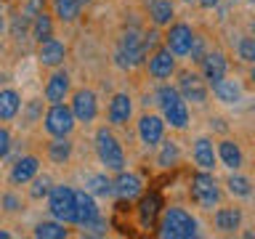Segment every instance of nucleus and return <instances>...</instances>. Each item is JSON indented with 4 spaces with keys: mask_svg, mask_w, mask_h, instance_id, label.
<instances>
[{
    "mask_svg": "<svg viewBox=\"0 0 255 239\" xmlns=\"http://www.w3.org/2000/svg\"><path fill=\"white\" fill-rule=\"evenodd\" d=\"M210 88H213V96L221 104H237L239 99H242V88H239V83L231 80V77H226V75H223L221 80H215Z\"/></svg>",
    "mask_w": 255,
    "mask_h": 239,
    "instance_id": "nucleus-22",
    "label": "nucleus"
},
{
    "mask_svg": "<svg viewBox=\"0 0 255 239\" xmlns=\"http://www.w3.org/2000/svg\"><path fill=\"white\" fill-rule=\"evenodd\" d=\"M21 109V96L13 91V88H5V91H0V122H8V120H13L19 115Z\"/></svg>",
    "mask_w": 255,
    "mask_h": 239,
    "instance_id": "nucleus-24",
    "label": "nucleus"
},
{
    "mask_svg": "<svg viewBox=\"0 0 255 239\" xmlns=\"http://www.w3.org/2000/svg\"><path fill=\"white\" fill-rule=\"evenodd\" d=\"M159 197L157 194H149L141 199V207H138V215H141V223H154V218L159 215Z\"/></svg>",
    "mask_w": 255,
    "mask_h": 239,
    "instance_id": "nucleus-31",
    "label": "nucleus"
},
{
    "mask_svg": "<svg viewBox=\"0 0 255 239\" xmlns=\"http://www.w3.org/2000/svg\"><path fill=\"white\" fill-rule=\"evenodd\" d=\"M213 223L221 234H237L242 226V210L239 207H218L213 215Z\"/></svg>",
    "mask_w": 255,
    "mask_h": 239,
    "instance_id": "nucleus-16",
    "label": "nucleus"
},
{
    "mask_svg": "<svg viewBox=\"0 0 255 239\" xmlns=\"http://www.w3.org/2000/svg\"><path fill=\"white\" fill-rule=\"evenodd\" d=\"M5 29V19H3V13H0V32Z\"/></svg>",
    "mask_w": 255,
    "mask_h": 239,
    "instance_id": "nucleus-40",
    "label": "nucleus"
},
{
    "mask_svg": "<svg viewBox=\"0 0 255 239\" xmlns=\"http://www.w3.org/2000/svg\"><path fill=\"white\" fill-rule=\"evenodd\" d=\"M191 154H194V162L199 165V170H215L218 154H215V146H213L210 138H205V135H202V138H197Z\"/></svg>",
    "mask_w": 255,
    "mask_h": 239,
    "instance_id": "nucleus-20",
    "label": "nucleus"
},
{
    "mask_svg": "<svg viewBox=\"0 0 255 239\" xmlns=\"http://www.w3.org/2000/svg\"><path fill=\"white\" fill-rule=\"evenodd\" d=\"M109 122L112 125H125L133 115V99L128 93H115L109 101Z\"/></svg>",
    "mask_w": 255,
    "mask_h": 239,
    "instance_id": "nucleus-17",
    "label": "nucleus"
},
{
    "mask_svg": "<svg viewBox=\"0 0 255 239\" xmlns=\"http://www.w3.org/2000/svg\"><path fill=\"white\" fill-rule=\"evenodd\" d=\"M215 154H218V159L229 167V170H239V167H242V159L245 157H242V149H239L237 141L221 138L218 146H215Z\"/></svg>",
    "mask_w": 255,
    "mask_h": 239,
    "instance_id": "nucleus-21",
    "label": "nucleus"
},
{
    "mask_svg": "<svg viewBox=\"0 0 255 239\" xmlns=\"http://www.w3.org/2000/svg\"><path fill=\"white\" fill-rule=\"evenodd\" d=\"M157 101H159V109H162V120L170 122V127L183 130L189 125V107L183 101V96L178 93V88L162 85L157 91Z\"/></svg>",
    "mask_w": 255,
    "mask_h": 239,
    "instance_id": "nucleus-3",
    "label": "nucleus"
},
{
    "mask_svg": "<svg viewBox=\"0 0 255 239\" xmlns=\"http://www.w3.org/2000/svg\"><path fill=\"white\" fill-rule=\"evenodd\" d=\"M138 138L146 146H157L165 138V120L159 115H141L138 120Z\"/></svg>",
    "mask_w": 255,
    "mask_h": 239,
    "instance_id": "nucleus-12",
    "label": "nucleus"
},
{
    "mask_svg": "<svg viewBox=\"0 0 255 239\" xmlns=\"http://www.w3.org/2000/svg\"><path fill=\"white\" fill-rule=\"evenodd\" d=\"M250 3H253V5H255V0H250Z\"/></svg>",
    "mask_w": 255,
    "mask_h": 239,
    "instance_id": "nucleus-44",
    "label": "nucleus"
},
{
    "mask_svg": "<svg viewBox=\"0 0 255 239\" xmlns=\"http://www.w3.org/2000/svg\"><path fill=\"white\" fill-rule=\"evenodd\" d=\"M183 3H191V0H183Z\"/></svg>",
    "mask_w": 255,
    "mask_h": 239,
    "instance_id": "nucleus-43",
    "label": "nucleus"
},
{
    "mask_svg": "<svg viewBox=\"0 0 255 239\" xmlns=\"http://www.w3.org/2000/svg\"><path fill=\"white\" fill-rule=\"evenodd\" d=\"M96 151H99V159L107 165V170H115V173L125 170V151L115 138V133L107 130V127L96 130Z\"/></svg>",
    "mask_w": 255,
    "mask_h": 239,
    "instance_id": "nucleus-4",
    "label": "nucleus"
},
{
    "mask_svg": "<svg viewBox=\"0 0 255 239\" xmlns=\"http://www.w3.org/2000/svg\"><path fill=\"white\" fill-rule=\"evenodd\" d=\"M146 59V48H143V37L135 29H128L123 37H120V48H117V64L125 69L135 67Z\"/></svg>",
    "mask_w": 255,
    "mask_h": 239,
    "instance_id": "nucleus-6",
    "label": "nucleus"
},
{
    "mask_svg": "<svg viewBox=\"0 0 255 239\" xmlns=\"http://www.w3.org/2000/svg\"><path fill=\"white\" fill-rule=\"evenodd\" d=\"M194 29L189 27L186 21H175L165 35V48L170 51L173 56H189L191 51V43H194Z\"/></svg>",
    "mask_w": 255,
    "mask_h": 239,
    "instance_id": "nucleus-8",
    "label": "nucleus"
},
{
    "mask_svg": "<svg viewBox=\"0 0 255 239\" xmlns=\"http://www.w3.org/2000/svg\"><path fill=\"white\" fill-rule=\"evenodd\" d=\"M3 202L8 205L5 210H19V199H16L13 194H5V197H3Z\"/></svg>",
    "mask_w": 255,
    "mask_h": 239,
    "instance_id": "nucleus-37",
    "label": "nucleus"
},
{
    "mask_svg": "<svg viewBox=\"0 0 255 239\" xmlns=\"http://www.w3.org/2000/svg\"><path fill=\"white\" fill-rule=\"evenodd\" d=\"M53 13L61 21H75L80 16V0H53Z\"/></svg>",
    "mask_w": 255,
    "mask_h": 239,
    "instance_id": "nucleus-29",
    "label": "nucleus"
},
{
    "mask_svg": "<svg viewBox=\"0 0 255 239\" xmlns=\"http://www.w3.org/2000/svg\"><path fill=\"white\" fill-rule=\"evenodd\" d=\"M237 56L242 59L245 64H255V37H250V35H242L237 40Z\"/></svg>",
    "mask_w": 255,
    "mask_h": 239,
    "instance_id": "nucleus-33",
    "label": "nucleus"
},
{
    "mask_svg": "<svg viewBox=\"0 0 255 239\" xmlns=\"http://www.w3.org/2000/svg\"><path fill=\"white\" fill-rule=\"evenodd\" d=\"M8 237H11V234H8V231H0V239H8Z\"/></svg>",
    "mask_w": 255,
    "mask_h": 239,
    "instance_id": "nucleus-41",
    "label": "nucleus"
},
{
    "mask_svg": "<svg viewBox=\"0 0 255 239\" xmlns=\"http://www.w3.org/2000/svg\"><path fill=\"white\" fill-rule=\"evenodd\" d=\"M250 83H253V88H255V64H253V69H250Z\"/></svg>",
    "mask_w": 255,
    "mask_h": 239,
    "instance_id": "nucleus-39",
    "label": "nucleus"
},
{
    "mask_svg": "<svg viewBox=\"0 0 255 239\" xmlns=\"http://www.w3.org/2000/svg\"><path fill=\"white\" fill-rule=\"evenodd\" d=\"M199 5H205V8H213V5H218V0H199Z\"/></svg>",
    "mask_w": 255,
    "mask_h": 239,
    "instance_id": "nucleus-38",
    "label": "nucleus"
},
{
    "mask_svg": "<svg viewBox=\"0 0 255 239\" xmlns=\"http://www.w3.org/2000/svg\"><path fill=\"white\" fill-rule=\"evenodd\" d=\"M83 3H91V0H80V5H83Z\"/></svg>",
    "mask_w": 255,
    "mask_h": 239,
    "instance_id": "nucleus-42",
    "label": "nucleus"
},
{
    "mask_svg": "<svg viewBox=\"0 0 255 239\" xmlns=\"http://www.w3.org/2000/svg\"><path fill=\"white\" fill-rule=\"evenodd\" d=\"M178 93L183 96V101L205 104L207 101V83H205V77H199L197 72H189V69L178 72Z\"/></svg>",
    "mask_w": 255,
    "mask_h": 239,
    "instance_id": "nucleus-9",
    "label": "nucleus"
},
{
    "mask_svg": "<svg viewBox=\"0 0 255 239\" xmlns=\"http://www.w3.org/2000/svg\"><path fill=\"white\" fill-rule=\"evenodd\" d=\"M69 231L64 229V223H37L35 226V237H40V239H64Z\"/></svg>",
    "mask_w": 255,
    "mask_h": 239,
    "instance_id": "nucleus-32",
    "label": "nucleus"
},
{
    "mask_svg": "<svg viewBox=\"0 0 255 239\" xmlns=\"http://www.w3.org/2000/svg\"><path fill=\"white\" fill-rule=\"evenodd\" d=\"M8 149H11V133H8V127L0 125V159L8 154Z\"/></svg>",
    "mask_w": 255,
    "mask_h": 239,
    "instance_id": "nucleus-36",
    "label": "nucleus"
},
{
    "mask_svg": "<svg viewBox=\"0 0 255 239\" xmlns=\"http://www.w3.org/2000/svg\"><path fill=\"white\" fill-rule=\"evenodd\" d=\"M253 32H255V24H253Z\"/></svg>",
    "mask_w": 255,
    "mask_h": 239,
    "instance_id": "nucleus-45",
    "label": "nucleus"
},
{
    "mask_svg": "<svg viewBox=\"0 0 255 239\" xmlns=\"http://www.w3.org/2000/svg\"><path fill=\"white\" fill-rule=\"evenodd\" d=\"M112 183H115V194H120L123 199L138 197L141 189H143V183H141L138 175H135V173H125V170H120V175Z\"/></svg>",
    "mask_w": 255,
    "mask_h": 239,
    "instance_id": "nucleus-23",
    "label": "nucleus"
},
{
    "mask_svg": "<svg viewBox=\"0 0 255 239\" xmlns=\"http://www.w3.org/2000/svg\"><path fill=\"white\" fill-rule=\"evenodd\" d=\"M72 115H75V120H80V122H93L96 115H99V101H96V93L88 91V88H83V91H77L75 96H72Z\"/></svg>",
    "mask_w": 255,
    "mask_h": 239,
    "instance_id": "nucleus-10",
    "label": "nucleus"
},
{
    "mask_svg": "<svg viewBox=\"0 0 255 239\" xmlns=\"http://www.w3.org/2000/svg\"><path fill=\"white\" fill-rule=\"evenodd\" d=\"M175 72V56L167 48H157L149 56V75L154 80H167Z\"/></svg>",
    "mask_w": 255,
    "mask_h": 239,
    "instance_id": "nucleus-14",
    "label": "nucleus"
},
{
    "mask_svg": "<svg viewBox=\"0 0 255 239\" xmlns=\"http://www.w3.org/2000/svg\"><path fill=\"white\" fill-rule=\"evenodd\" d=\"M37 59L43 67H61L64 59H67V45L56 37H45L40 40V48H37Z\"/></svg>",
    "mask_w": 255,
    "mask_h": 239,
    "instance_id": "nucleus-13",
    "label": "nucleus"
},
{
    "mask_svg": "<svg viewBox=\"0 0 255 239\" xmlns=\"http://www.w3.org/2000/svg\"><path fill=\"white\" fill-rule=\"evenodd\" d=\"M99 218V207L91 191H75V223L85 226L88 221Z\"/></svg>",
    "mask_w": 255,
    "mask_h": 239,
    "instance_id": "nucleus-18",
    "label": "nucleus"
},
{
    "mask_svg": "<svg viewBox=\"0 0 255 239\" xmlns=\"http://www.w3.org/2000/svg\"><path fill=\"white\" fill-rule=\"evenodd\" d=\"M48 157H51V162L64 165L72 157V141L67 138V135H64V138H53L51 143H48Z\"/></svg>",
    "mask_w": 255,
    "mask_h": 239,
    "instance_id": "nucleus-28",
    "label": "nucleus"
},
{
    "mask_svg": "<svg viewBox=\"0 0 255 239\" xmlns=\"http://www.w3.org/2000/svg\"><path fill=\"white\" fill-rule=\"evenodd\" d=\"M29 183H32V189H29L32 199H43V197H48V191H51V178H48V175H40L37 173Z\"/></svg>",
    "mask_w": 255,
    "mask_h": 239,
    "instance_id": "nucleus-35",
    "label": "nucleus"
},
{
    "mask_svg": "<svg viewBox=\"0 0 255 239\" xmlns=\"http://www.w3.org/2000/svg\"><path fill=\"white\" fill-rule=\"evenodd\" d=\"M29 32H32V37H35L37 43H40V40H45V37H51V32H53L51 16H48L45 11H40L35 19H32V29H29Z\"/></svg>",
    "mask_w": 255,
    "mask_h": 239,
    "instance_id": "nucleus-30",
    "label": "nucleus"
},
{
    "mask_svg": "<svg viewBox=\"0 0 255 239\" xmlns=\"http://www.w3.org/2000/svg\"><path fill=\"white\" fill-rule=\"evenodd\" d=\"M69 85H72V80H69L67 72H64V69L53 72L51 80L45 83V99L51 104H64V101H67V96H69Z\"/></svg>",
    "mask_w": 255,
    "mask_h": 239,
    "instance_id": "nucleus-15",
    "label": "nucleus"
},
{
    "mask_svg": "<svg viewBox=\"0 0 255 239\" xmlns=\"http://www.w3.org/2000/svg\"><path fill=\"white\" fill-rule=\"evenodd\" d=\"M48 210H51L56 221L75 223V189L51 186V191H48Z\"/></svg>",
    "mask_w": 255,
    "mask_h": 239,
    "instance_id": "nucleus-5",
    "label": "nucleus"
},
{
    "mask_svg": "<svg viewBox=\"0 0 255 239\" xmlns=\"http://www.w3.org/2000/svg\"><path fill=\"white\" fill-rule=\"evenodd\" d=\"M88 186H91V194H99V197L115 194V183H112L107 175H93V178L88 181Z\"/></svg>",
    "mask_w": 255,
    "mask_h": 239,
    "instance_id": "nucleus-34",
    "label": "nucleus"
},
{
    "mask_svg": "<svg viewBox=\"0 0 255 239\" xmlns=\"http://www.w3.org/2000/svg\"><path fill=\"white\" fill-rule=\"evenodd\" d=\"M157 146H159V154H157V165L159 167H173V165L181 162V149H178L175 141H165V143L159 141Z\"/></svg>",
    "mask_w": 255,
    "mask_h": 239,
    "instance_id": "nucleus-27",
    "label": "nucleus"
},
{
    "mask_svg": "<svg viewBox=\"0 0 255 239\" xmlns=\"http://www.w3.org/2000/svg\"><path fill=\"white\" fill-rule=\"evenodd\" d=\"M159 234L167 239H191L199 234L194 215L183 207H165L159 218Z\"/></svg>",
    "mask_w": 255,
    "mask_h": 239,
    "instance_id": "nucleus-1",
    "label": "nucleus"
},
{
    "mask_svg": "<svg viewBox=\"0 0 255 239\" xmlns=\"http://www.w3.org/2000/svg\"><path fill=\"white\" fill-rule=\"evenodd\" d=\"M191 202L202 210H213V207L221 205V183L213 175V170H199L191 175Z\"/></svg>",
    "mask_w": 255,
    "mask_h": 239,
    "instance_id": "nucleus-2",
    "label": "nucleus"
},
{
    "mask_svg": "<svg viewBox=\"0 0 255 239\" xmlns=\"http://www.w3.org/2000/svg\"><path fill=\"white\" fill-rule=\"evenodd\" d=\"M199 69H202L205 83H207V85H213L215 80H221V77L229 72V59H226V53H221V51L205 53L202 59H199Z\"/></svg>",
    "mask_w": 255,
    "mask_h": 239,
    "instance_id": "nucleus-11",
    "label": "nucleus"
},
{
    "mask_svg": "<svg viewBox=\"0 0 255 239\" xmlns=\"http://www.w3.org/2000/svg\"><path fill=\"white\" fill-rule=\"evenodd\" d=\"M45 130L53 138H64L75 130V115L67 104H51V109L45 112Z\"/></svg>",
    "mask_w": 255,
    "mask_h": 239,
    "instance_id": "nucleus-7",
    "label": "nucleus"
},
{
    "mask_svg": "<svg viewBox=\"0 0 255 239\" xmlns=\"http://www.w3.org/2000/svg\"><path fill=\"white\" fill-rule=\"evenodd\" d=\"M40 173V159L37 157H19L11 167V183H29L35 175Z\"/></svg>",
    "mask_w": 255,
    "mask_h": 239,
    "instance_id": "nucleus-19",
    "label": "nucleus"
},
{
    "mask_svg": "<svg viewBox=\"0 0 255 239\" xmlns=\"http://www.w3.org/2000/svg\"><path fill=\"white\" fill-rule=\"evenodd\" d=\"M226 189H229L231 197H242V199H247V197L253 194V181L247 178V175H239L237 170H231V175L226 178Z\"/></svg>",
    "mask_w": 255,
    "mask_h": 239,
    "instance_id": "nucleus-26",
    "label": "nucleus"
},
{
    "mask_svg": "<svg viewBox=\"0 0 255 239\" xmlns=\"http://www.w3.org/2000/svg\"><path fill=\"white\" fill-rule=\"evenodd\" d=\"M149 16L157 27H165V24L173 21L175 8H173L170 0H149Z\"/></svg>",
    "mask_w": 255,
    "mask_h": 239,
    "instance_id": "nucleus-25",
    "label": "nucleus"
}]
</instances>
